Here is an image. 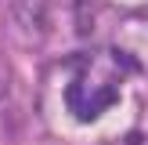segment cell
Instances as JSON below:
<instances>
[{"label": "cell", "mask_w": 148, "mask_h": 145, "mask_svg": "<svg viewBox=\"0 0 148 145\" xmlns=\"http://www.w3.org/2000/svg\"><path fill=\"white\" fill-rule=\"evenodd\" d=\"M14 22L25 36H43L51 22V0H14L11 4Z\"/></svg>", "instance_id": "6da1fadb"}]
</instances>
